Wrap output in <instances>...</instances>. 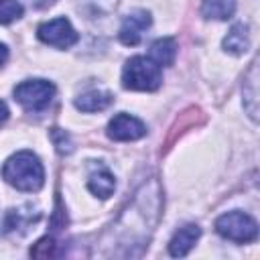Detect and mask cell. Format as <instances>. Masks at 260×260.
I'll return each instance as SVG.
<instances>
[{
  "label": "cell",
  "mask_w": 260,
  "mask_h": 260,
  "mask_svg": "<svg viewBox=\"0 0 260 260\" xmlns=\"http://www.w3.org/2000/svg\"><path fill=\"white\" fill-rule=\"evenodd\" d=\"M162 209L160 199V187L158 181L152 177L148 183H144L128 203V207L122 211L118 221L112 225L114 238L120 240L122 246H126L124 256H132V246H144L158 221Z\"/></svg>",
  "instance_id": "cell-1"
},
{
  "label": "cell",
  "mask_w": 260,
  "mask_h": 260,
  "mask_svg": "<svg viewBox=\"0 0 260 260\" xmlns=\"http://www.w3.org/2000/svg\"><path fill=\"white\" fill-rule=\"evenodd\" d=\"M2 177L8 185H12L18 191L35 193L43 187L45 183V169L41 158L30 152V150H20L12 154L4 167H2Z\"/></svg>",
  "instance_id": "cell-2"
},
{
  "label": "cell",
  "mask_w": 260,
  "mask_h": 260,
  "mask_svg": "<svg viewBox=\"0 0 260 260\" xmlns=\"http://www.w3.org/2000/svg\"><path fill=\"white\" fill-rule=\"evenodd\" d=\"M162 83L160 67L150 59L136 55L126 61L122 69V85L134 91H154Z\"/></svg>",
  "instance_id": "cell-3"
},
{
  "label": "cell",
  "mask_w": 260,
  "mask_h": 260,
  "mask_svg": "<svg viewBox=\"0 0 260 260\" xmlns=\"http://www.w3.org/2000/svg\"><path fill=\"white\" fill-rule=\"evenodd\" d=\"M215 232L232 242L248 244L258 238V223L252 215L244 211H228L215 219Z\"/></svg>",
  "instance_id": "cell-4"
},
{
  "label": "cell",
  "mask_w": 260,
  "mask_h": 260,
  "mask_svg": "<svg viewBox=\"0 0 260 260\" xmlns=\"http://www.w3.org/2000/svg\"><path fill=\"white\" fill-rule=\"evenodd\" d=\"M55 98V85L47 79H26L14 87V100L26 112H43Z\"/></svg>",
  "instance_id": "cell-5"
},
{
  "label": "cell",
  "mask_w": 260,
  "mask_h": 260,
  "mask_svg": "<svg viewBox=\"0 0 260 260\" xmlns=\"http://www.w3.org/2000/svg\"><path fill=\"white\" fill-rule=\"evenodd\" d=\"M37 37L45 45L55 47V49H69L79 39V35L75 32V28L71 26V22L65 16H59V18H53V20H47V22L39 24Z\"/></svg>",
  "instance_id": "cell-6"
},
{
  "label": "cell",
  "mask_w": 260,
  "mask_h": 260,
  "mask_svg": "<svg viewBox=\"0 0 260 260\" xmlns=\"http://www.w3.org/2000/svg\"><path fill=\"white\" fill-rule=\"evenodd\" d=\"M146 134V126L142 120L136 116H130L126 112L116 114L110 124H108V136L118 142H128V140H138Z\"/></svg>",
  "instance_id": "cell-7"
},
{
  "label": "cell",
  "mask_w": 260,
  "mask_h": 260,
  "mask_svg": "<svg viewBox=\"0 0 260 260\" xmlns=\"http://www.w3.org/2000/svg\"><path fill=\"white\" fill-rule=\"evenodd\" d=\"M148 26H150V12H146V10H134V12H130V14L124 18L118 37H120V41H122L124 45L134 47V45L140 43L144 30H146Z\"/></svg>",
  "instance_id": "cell-8"
},
{
  "label": "cell",
  "mask_w": 260,
  "mask_h": 260,
  "mask_svg": "<svg viewBox=\"0 0 260 260\" xmlns=\"http://www.w3.org/2000/svg\"><path fill=\"white\" fill-rule=\"evenodd\" d=\"M199 236H201V228L197 223H187V225L179 228L175 232V236L171 238V242H169V254L175 256V258L187 256L189 250L197 244Z\"/></svg>",
  "instance_id": "cell-9"
},
{
  "label": "cell",
  "mask_w": 260,
  "mask_h": 260,
  "mask_svg": "<svg viewBox=\"0 0 260 260\" xmlns=\"http://www.w3.org/2000/svg\"><path fill=\"white\" fill-rule=\"evenodd\" d=\"M114 102V95L110 91L102 89H89L75 98V108L81 112H102Z\"/></svg>",
  "instance_id": "cell-10"
},
{
  "label": "cell",
  "mask_w": 260,
  "mask_h": 260,
  "mask_svg": "<svg viewBox=\"0 0 260 260\" xmlns=\"http://www.w3.org/2000/svg\"><path fill=\"white\" fill-rule=\"evenodd\" d=\"M87 189H89L95 197L108 199V197L114 193V189H116V179H114V175H112L106 167H100L98 171H93V173L89 175V179H87Z\"/></svg>",
  "instance_id": "cell-11"
},
{
  "label": "cell",
  "mask_w": 260,
  "mask_h": 260,
  "mask_svg": "<svg viewBox=\"0 0 260 260\" xmlns=\"http://www.w3.org/2000/svg\"><path fill=\"white\" fill-rule=\"evenodd\" d=\"M223 51L232 53V55H244L250 49V35H248V26L246 24H234L230 28V32L223 39Z\"/></svg>",
  "instance_id": "cell-12"
},
{
  "label": "cell",
  "mask_w": 260,
  "mask_h": 260,
  "mask_svg": "<svg viewBox=\"0 0 260 260\" xmlns=\"http://www.w3.org/2000/svg\"><path fill=\"white\" fill-rule=\"evenodd\" d=\"M177 57V43L173 37H162L156 39L150 45V59L158 65V67H169L175 63Z\"/></svg>",
  "instance_id": "cell-13"
},
{
  "label": "cell",
  "mask_w": 260,
  "mask_h": 260,
  "mask_svg": "<svg viewBox=\"0 0 260 260\" xmlns=\"http://www.w3.org/2000/svg\"><path fill=\"white\" fill-rule=\"evenodd\" d=\"M236 12V0H203L201 14L213 20H228Z\"/></svg>",
  "instance_id": "cell-14"
},
{
  "label": "cell",
  "mask_w": 260,
  "mask_h": 260,
  "mask_svg": "<svg viewBox=\"0 0 260 260\" xmlns=\"http://www.w3.org/2000/svg\"><path fill=\"white\" fill-rule=\"evenodd\" d=\"M256 77H258V67H256V61H254L252 67H250V71H248V77H246V81H244L246 85H250V95H246L244 102H248V104H246V110H248V114H250L252 120H256V114H258V108H256V102H258Z\"/></svg>",
  "instance_id": "cell-15"
},
{
  "label": "cell",
  "mask_w": 260,
  "mask_h": 260,
  "mask_svg": "<svg viewBox=\"0 0 260 260\" xmlns=\"http://www.w3.org/2000/svg\"><path fill=\"white\" fill-rule=\"evenodd\" d=\"M24 8L18 0H0V24H10L22 16Z\"/></svg>",
  "instance_id": "cell-16"
},
{
  "label": "cell",
  "mask_w": 260,
  "mask_h": 260,
  "mask_svg": "<svg viewBox=\"0 0 260 260\" xmlns=\"http://www.w3.org/2000/svg\"><path fill=\"white\" fill-rule=\"evenodd\" d=\"M51 138H53V144L57 146V150H59L61 154H69V152L73 150V142H71V138H69V134H67L65 130L53 128V130H51Z\"/></svg>",
  "instance_id": "cell-17"
},
{
  "label": "cell",
  "mask_w": 260,
  "mask_h": 260,
  "mask_svg": "<svg viewBox=\"0 0 260 260\" xmlns=\"http://www.w3.org/2000/svg\"><path fill=\"white\" fill-rule=\"evenodd\" d=\"M55 240L53 238H41L37 244H35V248H30V256H41V258H45V256H53L55 254Z\"/></svg>",
  "instance_id": "cell-18"
},
{
  "label": "cell",
  "mask_w": 260,
  "mask_h": 260,
  "mask_svg": "<svg viewBox=\"0 0 260 260\" xmlns=\"http://www.w3.org/2000/svg\"><path fill=\"white\" fill-rule=\"evenodd\" d=\"M6 59H8V49L4 43H0V67L6 63Z\"/></svg>",
  "instance_id": "cell-19"
},
{
  "label": "cell",
  "mask_w": 260,
  "mask_h": 260,
  "mask_svg": "<svg viewBox=\"0 0 260 260\" xmlns=\"http://www.w3.org/2000/svg\"><path fill=\"white\" fill-rule=\"evenodd\" d=\"M6 118H8V108H6L4 102H0V124H4Z\"/></svg>",
  "instance_id": "cell-20"
},
{
  "label": "cell",
  "mask_w": 260,
  "mask_h": 260,
  "mask_svg": "<svg viewBox=\"0 0 260 260\" xmlns=\"http://www.w3.org/2000/svg\"><path fill=\"white\" fill-rule=\"evenodd\" d=\"M35 6H39V8H43V6H49V4H53L55 0H30Z\"/></svg>",
  "instance_id": "cell-21"
}]
</instances>
